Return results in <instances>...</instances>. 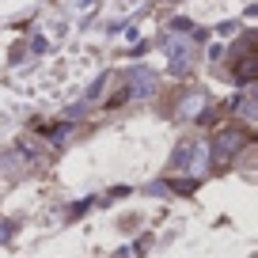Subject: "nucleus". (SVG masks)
I'll list each match as a JSON object with an SVG mask.
<instances>
[{"label":"nucleus","instance_id":"20e7f679","mask_svg":"<svg viewBox=\"0 0 258 258\" xmlns=\"http://www.w3.org/2000/svg\"><path fill=\"white\" fill-rule=\"evenodd\" d=\"M171 186H175V190H182V194H190V190H194V186H198V182H194V178H175V182H171Z\"/></svg>","mask_w":258,"mask_h":258},{"label":"nucleus","instance_id":"f03ea898","mask_svg":"<svg viewBox=\"0 0 258 258\" xmlns=\"http://www.w3.org/2000/svg\"><path fill=\"white\" fill-rule=\"evenodd\" d=\"M254 73H258V53H254V38L247 34V38H243V53H239V61L232 64V76H235L239 84H250V80H254Z\"/></svg>","mask_w":258,"mask_h":258},{"label":"nucleus","instance_id":"7ed1b4c3","mask_svg":"<svg viewBox=\"0 0 258 258\" xmlns=\"http://www.w3.org/2000/svg\"><path fill=\"white\" fill-rule=\"evenodd\" d=\"M167 53H171L175 73H186V61H190V42H167Z\"/></svg>","mask_w":258,"mask_h":258},{"label":"nucleus","instance_id":"f257e3e1","mask_svg":"<svg viewBox=\"0 0 258 258\" xmlns=\"http://www.w3.org/2000/svg\"><path fill=\"white\" fill-rule=\"evenodd\" d=\"M254 133L250 129H239V125H228V129H217V160H224V152L232 156L239 145H250Z\"/></svg>","mask_w":258,"mask_h":258}]
</instances>
